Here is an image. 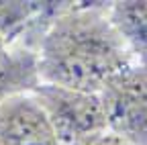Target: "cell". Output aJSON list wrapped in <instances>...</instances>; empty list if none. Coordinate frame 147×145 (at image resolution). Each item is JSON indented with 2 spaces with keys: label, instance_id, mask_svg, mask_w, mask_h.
Returning <instances> with one entry per match:
<instances>
[{
  "label": "cell",
  "instance_id": "4",
  "mask_svg": "<svg viewBox=\"0 0 147 145\" xmlns=\"http://www.w3.org/2000/svg\"><path fill=\"white\" fill-rule=\"evenodd\" d=\"M0 145H61L41 104L29 94H16L0 104Z\"/></svg>",
  "mask_w": 147,
  "mask_h": 145
},
{
  "label": "cell",
  "instance_id": "2",
  "mask_svg": "<svg viewBox=\"0 0 147 145\" xmlns=\"http://www.w3.org/2000/svg\"><path fill=\"white\" fill-rule=\"evenodd\" d=\"M61 145H88L108 131L98 94L39 84L33 92Z\"/></svg>",
  "mask_w": 147,
  "mask_h": 145
},
{
  "label": "cell",
  "instance_id": "8",
  "mask_svg": "<svg viewBox=\"0 0 147 145\" xmlns=\"http://www.w3.org/2000/svg\"><path fill=\"white\" fill-rule=\"evenodd\" d=\"M6 49H8V45H6V41H4L2 37H0V53H4Z\"/></svg>",
  "mask_w": 147,
  "mask_h": 145
},
{
  "label": "cell",
  "instance_id": "7",
  "mask_svg": "<svg viewBox=\"0 0 147 145\" xmlns=\"http://www.w3.org/2000/svg\"><path fill=\"white\" fill-rule=\"evenodd\" d=\"M88 145H135V143H131V141H127V139H123V137H119L115 133L106 131L104 135L96 137L94 141H90Z\"/></svg>",
  "mask_w": 147,
  "mask_h": 145
},
{
  "label": "cell",
  "instance_id": "6",
  "mask_svg": "<svg viewBox=\"0 0 147 145\" xmlns=\"http://www.w3.org/2000/svg\"><path fill=\"white\" fill-rule=\"evenodd\" d=\"M108 16L137 63L147 65V0L110 2Z\"/></svg>",
  "mask_w": 147,
  "mask_h": 145
},
{
  "label": "cell",
  "instance_id": "3",
  "mask_svg": "<svg viewBox=\"0 0 147 145\" xmlns=\"http://www.w3.org/2000/svg\"><path fill=\"white\" fill-rule=\"evenodd\" d=\"M108 131L135 145H147V65L133 63L98 92Z\"/></svg>",
  "mask_w": 147,
  "mask_h": 145
},
{
  "label": "cell",
  "instance_id": "5",
  "mask_svg": "<svg viewBox=\"0 0 147 145\" xmlns=\"http://www.w3.org/2000/svg\"><path fill=\"white\" fill-rule=\"evenodd\" d=\"M41 84L37 53L14 45L0 53V104L16 94H29Z\"/></svg>",
  "mask_w": 147,
  "mask_h": 145
},
{
  "label": "cell",
  "instance_id": "1",
  "mask_svg": "<svg viewBox=\"0 0 147 145\" xmlns=\"http://www.w3.org/2000/svg\"><path fill=\"white\" fill-rule=\"evenodd\" d=\"M110 2H69L37 47L43 84L98 94L125 67L137 63L108 16Z\"/></svg>",
  "mask_w": 147,
  "mask_h": 145
}]
</instances>
